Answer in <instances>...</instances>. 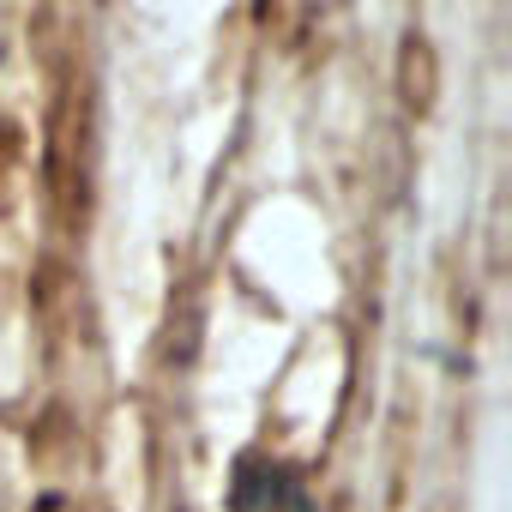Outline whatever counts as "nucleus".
Returning a JSON list of instances; mask_svg holds the SVG:
<instances>
[{"label": "nucleus", "instance_id": "nucleus-1", "mask_svg": "<svg viewBox=\"0 0 512 512\" xmlns=\"http://www.w3.org/2000/svg\"><path fill=\"white\" fill-rule=\"evenodd\" d=\"M290 512H308V500H302V494H296V500H290Z\"/></svg>", "mask_w": 512, "mask_h": 512}]
</instances>
